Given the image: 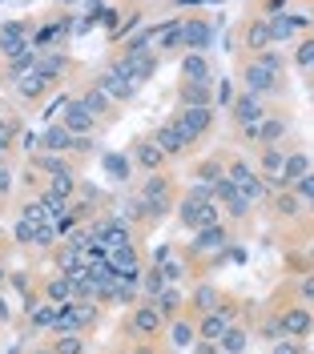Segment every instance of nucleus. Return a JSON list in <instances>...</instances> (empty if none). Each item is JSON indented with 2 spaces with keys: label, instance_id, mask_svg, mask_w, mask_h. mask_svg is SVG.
Here are the masks:
<instances>
[{
  "label": "nucleus",
  "instance_id": "obj_55",
  "mask_svg": "<svg viewBox=\"0 0 314 354\" xmlns=\"http://www.w3.org/2000/svg\"><path fill=\"white\" fill-rule=\"evenodd\" d=\"M8 141H12V125H8V121H0V153L8 149Z\"/></svg>",
  "mask_w": 314,
  "mask_h": 354
},
{
  "label": "nucleus",
  "instance_id": "obj_26",
  "mask_svg": "<svg viewBox=\"0 0 314 354\" xmlns=\"http://www.w3.org/2000/svg\"><path fill=\"white\" fill-rule=\"evenodd\" d=\"M266 24H270V37H274V41H290L294 28L306 24V17H278V12H270Z\"/></svg>",
  "mask_w": 314,
  "mask_h": 354
},
{
  "label": "nucleus",
  "instance_id": "obj_52",
  "mask_svg": "<svg viewBox=\"0 0 314 354\" xmlns=\"http://www.w3.org/2000/svg\"><path fill=\"white\" fill-rule=\"evenodd\" d=\"M181 270H185V266H181L178 258H165V266H161V274H165L169 282H178V278H181Z\"/></svg>",
  "mask_w": 314,
  "mask_h": 354
},
{
  "label": "nucleus",
  "instance_id": "obj_57",
  "mask_svg": "<svg viewBox=\"0 0 314 354\" xmlns=\"http://www.w3.org/2000/svg\"><path fill=\"white\" fill-rule=\"evenodd\" d=\"M274 354H298V346H294V338H282V342L274 346Z\"/></svg>",
  "mask_w": 314,
  "mask_h": 354
},
{
  "label": "nucleus",
  "instance_id": "obj_35",
  "mask_svg": "<svg viewBox=\"0 0 314 354\" xmlns=\"http://www.w3.org/2000/svg\"><path fill=\"white\" fill-rule=\"evenodd\" d=\"M105 254H109V266L117 270V274H121V270H133V266H137V250H133V242L121 245V250H105Z\"/></svg>",
  "mask_w": 314,
  "mask_h": 354
},
{
  "label": "nucleus",
  "instance_id": "obj_4",
  "mask_svg": "<svg viewBox=\"0 0 314 354\" xmlns=\"http://www.w3.org/2000/svg\"><path fill=\"white\" fill-rule=\"evenodd\" d=\"M242 81H246V93L266 97V93H278V81H282V77H278V73H270V68L254 57V61L246 65V73H242Z\"/></svg>",
  "mask_w": 314,
  "mask_h": 354
},
{
  "label": "nucleus",
  "instance_id": "obj_46",
  "mask_svg": "<svg viewBox=\"0 0 314 354\" xmlns=\"http://www.w3.org/2000/svg\"><path fill=\"white\" fill-rule=\"evenodd\" d=\"M198 177H202L205 185H218V181L225 177V169L218 165V161H205V165H198Z\"/></svg>",
  "mask_w": 314,
  "mask_h": 354
},
{
  "label": "nucleus",
  "instance_id": "obj_38",
  "mask_svg": "<svg viewBox=\"0 0 314 354\" xmlns=\"http://www.w3.org/2000/svg\"><path fill=\"white\" fill-rule=\"evenodd\" d=\"M73 189H77V177L73 174H57V177H48V194H57V198H73Z\"/></svg>",
  "mask_w": 314,
  "mask_h": 354
},
{
  "label": "nucleus",
  "instance_id": "obj_12",
  "mask_svg": "<svg viewBox=\"0 0 314 354\" xmlns=\"http://www.w3.org/2000/svg\"><path fill=\"white\" fill-rule=\"evenodd\" d=\"M93 121H97V117L89 113V105H85L81 97H77V101H68L65 113H61V125H65L73 137H89V133H93Z\"/></svg>",
  "mask_w": 314,
  "mask_h": 354
},
{
  "label": "nucleus",
  "instance_id": "obj_53",
  "mask_svg": "<svg viewBox=\"0 0 314 354\" xmlns=\"http://www.w3.org/2000/svg\"><path fill=\"white\" fill-rule=\"evenodd\" d=\"M298 294H302V302H311L314 306V274H306V278L298 282Z\"/></svg>",
  "mask_w": 314,
  "mask_h": 354
},
{
  "label": "nucleus",
  "instance_id": "obj_42",
  "mask_svg": "<svg viewBox=\"0 0 314 354\" xmlns=\"http://www.w3.org/2000/svg\"><path fill=\"white\" fill-rule=\"evenodd\" d=\"M141 286H145L149 298H157V294L165 290V274H161V266H154V270H145V274H141Z\"/></svg>",
  "mask_w": 314,
  "mask_h": 354
},
{
  "label": "nucleus",
  "instance_id": "obj_16",
  "mask_svg": "<svg viewBox=\"0 0 314 354\" xmlns=\"http://www.w3.org/2000/svg\"><path fill=\"white\" fill-rule=\"evenodd\" d=\"M154 141L161 145V153H165V157H178V153H185V149H190L185 133H181L178 125H174V121H165V125H161V129L154 133Z\"/></svg>",
  "mask_w": 314,
  "mask_h": 354
},
{
  "label": "nucleus",
  "instance_id": "obj_2",
  "mask_svg": "<svg viewBox=\"0 0 314 354\" xmlns=\"http://www.w3.org/2000/svg\"><path fill=\"white\" fill-rule=\"evenodd\" d=\"M306 174H311V157L306 153H290L286 161H282V174H270L266 185L270 189H294Z\"/></svg>",
  "mask_w": 314,
  "mask_h": 354
},
{
  "label": "nucleus",
  "instance_id": "obj_11",
  "mask_svg": "<svg viewBox=\"0 0 314 354\" xmlns=\"http://www.w3.org/2000/svg\"><path fill=\"white\" fill-rule=\"evenodd\" d=\"M181 44H185L190 53H205V48L214 44V28H210V21H202V17L181 21Z\"/></svg>",
  "mask_w": 314,
  "mask_h": 354
},
{
  "label": "nucleus",
  "instance_id": "obj_40",
  "mask_svg": "<svg viewBox=\"0 0 314 354\" xmlns=\"http://www.w3.org/2000/svg\"><path fill=\"white\" fill-rule=\"evenodd\" d=\"M298 194H294V189H278V198H274V209H278V214H282V218H294V214H298Z\"/></svg>",
  "mask_w": 314,
  "mask_h": 354
},
{
  "label": "nucleus",
  "instance_id": "obj_60",
  "mask_svg": "<svg viewBox=\"0 0 314 354\" xmlns=\"http://www.w3.org/2000/svg\"><path fill=\"white\" fill-rule=\"evenodd\" d=\"M311 205H314V201H311Z\"/></svg>",
  "mask_w": 314,
  "mask_h": 354
},
{
  "label": "nucleus",
  "instance_id": "obj_54",
  "mask_svg": "<svg viewBox=\"0 0 314 354\" xmlns=\"http://www.w3.org/2000/svg\"><path fill=\"white\" fill-rule=\"evenodd\" d=\"M218 101H222V105H234V88L225 85V81H218Z\"/></svg>",
  "mask_w": 314,
  "mask_h": 354
},
{
  "label": "nucleus",
  "instance_id": "obj_3",
  "mask_svg": "<svg viewBox=\"0 0 314 354\" xmlns=\"http://www.w3.org/2000/svg\"><path fill=\"white\" fill-rule=\"evenodd\" d=\"M181 225H190L194 234H198V230H210V225H218V201L185 198L181 201Z\"/></svg>",
  "mask_w": 314,
  "mask_h": 354
},
{
  "label": "nucleus",
  "instance_id": "obj_22",
  "mask_svg": "<svg viewBox=\"0 0 314 354\" xmlns=\"http://www.w3.org/2000/svg\"><path fill=\"white\" fill-rule=\"evenodd\" d=\"M77 266H89V250H81V245L65 242L61 250H57V270H61V274H73Z\"/></svg>",
  "mask_w": 314,
  "mask_h": 354
},
{
  "label": "nucleus",
  "instance_id": "obj_49",
  "mask_svg": "<svg viewBox=\"0 0 314 354\" xmlns=\"http://www.w3.org/2000/svg\"><path fill=\"white\" fill-rule=\"evenodd\" d=\"M302 68H314V41H302L298 44V57H294Z\"/></svg>",
  "mask_w": 314,
  "mask_h": 354
},
{
  "label": "nucleus",
  "instance_id": "obj_44",
  "mask_svg": "<svg viewBox=\"0 0 314 354\" xmlns=\"http://www.w3.org/2000/svg\"><path fill=\"white\" fill-rule=\"evenodd\" d=\"M282 161H286V157H282V149H274V145H266V149H262V169H266V177L270 174H282Z\"/></svg>",
  "mask_w": 314,
  "mask_h": 354
},
{
  "label": "nucleus",
  "instance_id": "obj_21",
  "mask_svg": "<svg viewBox=\"0 0 314 354\" xmlns=\"http://www.w3.org/2000/svg\"><path fill=\"white\" fill-rule=\"evenodd\" d=\"M270 44H274V37H270V24H266V17L250 21V24H246V48H250V53H266Z\"/></svg>",
  "mask_w": 314,
  "mask_h": 354
},
{
  "label": "nucleus",
  "instance_id": "obj_39",
  "mask_svg": "<svg viewBox=\"0 0 314 354\" xmlns=\"http://www.w3.org/2000/svg\"><path fill=\"white\" fill-rule=\"evenodd\" d=\"M57 314H61V306H57V302H41V306H33V326H48V330H53Z\"/></svg>",
  "mask_w": 314,
  "mask_h": 354
},
{
  "label": "nucleus",
  "instance_id": "obj_31",
  "mask_svg": "<svg viewBox=\"0 0 314 354\" xmlns=\"http://www.w3.org/2000/svg\"><path fill=\"white\" fill-rule=\"evenodd\" d=\"M137 161L154 174V169L165 165V153H161V145H157V141H141V145H137Z\"/></svg>",
  "mask_w": 314,
  "mask_h": 354
},
{
  "label": "nucleus",
  "instance_id": "obj_1",
  "mask_svg": "<svg viewBox=\"0 0 314 354\" xmlns=\"http://www.w3.org/2000/svg\"><path fill=\"white\" fill-rule=\"evenodd\" d=\"M141 201H145V209H149V221H157L165 209H169V201H174V189H169V177H149L145 181V189H141Z\"/></svg>",
  "mask_w": 314,
  "mask_h": 354
},
{
  "label": "nucleus",
  "instance_id": "obj_36",
  "mask_svg": "<svg viewBox=\"0 0 314 354\" xmlns=\"http://www.w3.org/2000/svg\"><path fill=\"white\" fill-rule=\"evenodd\" d=\"M37 169H41V174H48V177L73 174V169H68V161H65L61 153H41V157H37Z\"/></svg>",
  "mask_w": 314,
  "mask_h": 354
},
{
  "label": "nucleus",
  "instance_id": "obj_17",
  "mask_svg": "<svg viewBox=\"0 0 314 354\" xmlns=\"http://www.w3.org/2000/svg\"><path fill=\"white\" fill-rule=\"evenodd\" d=\"M181 109H214V85H181Z\"/></svg>",
  "mask_w": 314,
  "mask_h": 354
},
{
  "label": "nucleus",
  "instance_id": "obj_10",
  "mask_svg": "<svg viewBox=\"0 0 314 354\" xmlns=\"http://www.w3.org/2000/svg\"><path fill=\"white\" fill-rule=\"evenodd\" d=\"M234 326V306H222V310H210L202 314V322H198V338L205 342H222V334Z\"/></svg>",
  "mask_w": 314,
  "mask_h": 354
},
{
  "label": "nucleus",
  "instance_id": "obj_41",
  "mask_svg": "<svg viewBox=\"0 0 314 354\" xmlns=\"http://www.w3.org/2000/svg\"><path fill=\"white\" fill-rule=\"evenodd\" d=\"M105 174H109L113 181H125V177H129V157H121V153H105Z\"/></svg>",
  "mask_w": 314,
  "mask_h": 354
},
{
  "label": "nucleus",
  "instance_id": "obj_37",
  "mask_svg": "<svg viewBox=\"0 0 314 354\" xmlns=\"http://www.w3.org/2000/svg\"><path fill=\"white\" fill-rule=\"evenodd\" d=\"M154 37H157V28H141L137 37H129V44H125V57H141V53H149Z\"/></svg>",
  "mask_w": 314,
  "mask_h": 354
},
{
  "label": "nucleus",
  "instance_id": "obj_51",
  "mask_svg": "<svg viewBox=\"0 0 314 354\" xmlns=\"http://www.w3.org/2000/svg\"><path fill=\"white\" fill-rule=\"evenodd\" d=\"M258 61H262V65H266L270 73H278V77H282V57H278L274 48H266V53H258Z\"/></svg>",
  "mask_w": 314,
  "mask_h": 354
},
{
  "label": "nucleus",
  "instance_id": "obj_19",
  "mask_svg": "<svg viewBox=\"0 0 314 354\" xmlns=\"http://www.w3.org/2000/svg\"><path fill=\"white\" fill-rule=\"evenodd\" d=\"M282 133H286V121L282 117H266L262 125L246 129V137L250 141H262V145H274V141H282Z\"/></svg>",
  "mask_w": 314,
  "mask_h": 354
},
{
  "label": "nucleus",
  "instance_id": "obj_48",
  "mask_svg": "<svg viewBox=\"0 0 314 354\" xmlns=\"http://www.w3.org/2000/svg\"><path fill=\"white\" fill-rule=\"evenodd\" d=\"M17 242H28V245L37 242V225H33L28 218H21V221H17Z\"/></svg>",
  "mask_w": 314,
  "mask_h": 354
},
{
  "label": "nucleus",
  "instance_id": "obj_56",
  "mask_svg": "<svg viewBox=\"0 0 314 354\" xmlns=\"http://www.w3.org/2000/svg\"><path fill=\"white\" fill-rule=\"evenodd\" d=\"M65 97H57V101H48V109H45V117H57V113H65Z\"/></svg>",
  "mask_w": 314,
  "mask_h": 354
},
{
  "label": "nucleus",
  "instance_id": "obj_6",
  "mask_svg": "<svg viewBox=\"0 0 314 354\" xmlns=\"http://www.w3.org/2000/svg\"><path fill=\"white\" fill-rule=\"evenodd\" d=\"M225 177H230V181H234V185H238V189H242V194H246L250 201L266 198V181H262V177L254 174V169H250L246 161H234V165L225 169Z\"/></svg>",
  "mask_w": 314,
  "mask_h": 354
},
{
  "label": "nucleus",
  "instance_id": "obj_43",
  "mask_svg": "<svg viewBox=\"0 0 314 354\" xmlns=\"http://www.w3.org/2000/svg\"><path fill=\"white\" fill-rule=\"evenodd\" d=\"M169 334H174V346H194V342H198V326H190V322H181V318L174 322Z\"/></svg>",
  "mask_w": 314,
  "mask_h": 354
},
{
  "label": "nucleus",
  "instance_id": "obj_13",
  "mask_svg": "<svg viewBox=\"0 0 314 354\" xmlns=\"http://www.w3.org/2000/svg\"><path fill=\"white\" fill-rule=\"evenodd\" d=\"M24 48H28V24H24V21L0 24V57L8 61V57L24 53Z\"/></svg>",
  "mask_w": 314,
  "mask_h": 354
},
{
  "label": "nucleus",
  "instance_id": "obj_30",
  "mask_svg": "<svg viewBox=\"0 0 314 354\" xmlns=\"http://www.w3.org/2000/svg\"><path fill=\"white\" fill-rule=\"evenodd\" d=\"M181 302H185V298H181V290H178V286H165V290H161V294H157V298H154V306L161 310L165 318H178Z\"/></svg>",
  "mask_w": 314,
  "mask_h": 354
},
{
  "label": "nucleus",
  "instance_id": "obj_45",
  "mask_svg": "<svg viewBox=\"0 0 314 354\" xmlns=\"http://www.w3.org/2000/svg\"><path fill=\"white\" fill-rule=\"evenodd\" d=\"M194 306L202 310V314H210V310H218V290H214V286H202L198 294H194Z\"/></svg>",
  "mask_w": 314,
  "mask_h": 354
},
{
  "label": "nucleus",
  "instance_id": "obj_18",
  "mask_svg": "<svg viewBox=\"0 0 314 354\" xmlns=\"http://www.w3.org/2000/svg\"><path fill=\"white\" fill-rule=\"evenodd\" d=\"M41 149H45V153H68V149H73V133H68L61 121L48 125L45 137H41Z\"/></svg>",
  "mask_w": 314,
  "mask_h": 354
},
{
  "label": "nucleus",
  "instance_id": "obj_25",
  "mask_svg": "<svg viewBox=\"0 0 314 354\" xmlns=\"http://www.w3.org/2000/svg\"><path fill=\"white\" fill-rule=\"evenodd\" d=\"M48 85H53V81H48V77H41V73L33 68V73H24L21 81H17V93H21L24 101H37V97H45Z\"/></svg>",
  "mask_w": 314,
  "mask_h": 354
},
{
  "label": "nucleus",
  "instance_id": "obj_47",
  "mask_svg": "<svg viewBox=\"0 0 314 354\" xmlns=\"http://www.w3.org/2000/svg\"><path fill=\"white\" fill-rule=\"evenodd\" d=\"M24 218L33 221V225H45L48 214H45V205H41V201H28V205H24Z\"/></svg>",
  "mask_w": 314,
  "mask_h": 354
},
{
  "label": "nucleus",
  "instance_id": "obj_23",
  "mask_svg": "<svg viewBox=\"0 0 314 354\" xmlns=\"http://www.w3.org/2000/svg\"><path fill=\"white\" fill-rule=\"evenodd\" d=\"M225 242H230V234H225V225L218 221V225H210V230H198L194 250H198V254H214V250H222Z\"/></svg>",
  "mask_w": 314,
  "mask_h": 354
},
{
  "label": "nucleus",
  "instance_id": "obj_27",
  "mask_svg": "<svg viewBox=\"0 0 314 354\" xmlns=\"http://www.w3.org/2000/svg\"><path fill=\"white\" fill-rule=\"evenodd\" d=\"M81 101L89 105V113H93V117H105V113L113 109V97H109V93H105L101 85H97V81H93V85L85 88V93H81Z\"/></svg>",
  "mask_w": 314,
  "mask_h": 354
},
{
  "label": "nucleus",
  "instance_id": "obj_8",
  "mask_svg": "<svg viewBox=\"0 0 314 354\" xmlns=\"http://www.w3.org/2000/svg\"><path fill=\"white\" fill-rule=\"evenodd\" d=\"M113 68H121L129 81L145 85V81H149V77L157 73V57H154V53H141V57H125V53H121V57L113 61Z\"/></svg>",
  "mask_w": 314,
  "mask_h": 354
},
{
  "label": "nucleus",
  "instance_id": "obj_50",
  "mask_svg": "<svg viewBox=\"0 0 314 354\" xmlns=\"http://www.w3.org/2000/svg\"><path fill=\"white\" fill-rule=\"evenodd\" d=\"M294 194H298V198L302 201H314V169L306 177H302V181H298V185H294Z\"/></svg>",
  "mask_w": 314,
  "mask_h": 354
},
{
  "label": "nucleus",
  "instance_id": "obj_24",
  "mask_svg": "<svg viewBox=\"0 0 314 354\" xmlns=\"http://www.w3.org/2000/svg\"><path fill=\"white\" fill-rule=\"evenodd\" d=\"M65 68H68V57H65V53H57V48H53V53H37V73H41V77L57 81Z\"/></svg>",
  "mask_w": 314,
  "mask_h": 354
},
{
  "label": "nucleus",
  "instance_id": "obj_33",
  "mask_svg": "<svg viewBox=\"0 0 314 354\" xmlns=\"http://www.w3.org/2000/svg\"><path fill=\"white\" fill-rule=\"evenodd\" d=\"M37 201L45 205V214H48V221H53V225H57L61 218H68V201H65V198H57V194H48V189H45Z\"/></svg>",
  "mask_w": 314,
  "mask_h": 354
},
{
  "label": "nucleus",
  "instance_id": "obj_5",
  "mask_svg": "<svg viewBox=\"0 0 314 354\" xmlns=\"http://www.w3.org/2000/svg\"><path fill=\"white\" fill-rule=\"evenodd\" d=\"M234 121L242 125V129H254V125H262L266 121V105H262V97H254V93H242V97H234Z\"/></svg>",
  "mask_w": 314,
  "mask_h": 354
},
{
  "label": "nucleus",
  "instance_id": "obj_29",
  "mask_svg": "<svg viewBox=\"0 0 314 354\" xmlns=\"http://www.w3.org/2000/svg\"><path fill=\"white\" fill-rule=\"evenodd\" d=\"M33 68H37V48H33V44H28L24 53H17V57H8V77H12V81H21L24 73H33Z\"/></svg>",
  "mask_w": 314,
  "mask_h": 354
},
{
  "label": "nucleus",
  "instance_id": "obj_28",
  "mask_svg": "<svg viewBox=\"0 0 314 354\" xmlns=\"http://www.w3.org/2000/svg\"><path fill=\"white\" fill-rule=\"evenodd\" d=\"M45 298L48 302H57V306H61V302H73V282H68V274H53V278H48L45 282Z\"/></svg>",
  "mask_w": 314,
  "mask_h": 354
},
{
  "label": "nucleus",
  "instance_id": "obj_34",
  "mask_svg": "<svg viewBox=\"0 0 314 354\" xmlns=\"http://www.w3.org/2000/svg\"><path fill=\"white\" fill-rule=\"evenodd\" d=\"M246 342H250V334L242 330V326H230V330L222 334V342H218V346H222L225 354H242V351H246Z\"/></svg>",
  "mask_w": 314,
  "mask_h": 354
},
{
  "label": "nucleus",
  "instance_id": "obj_20",
  "mask_svg": "<svg viewBox=\"0 0 314 354\" xmlns=\"http://www.w3.org/2000/svg\"><path fill=\"white\" fill-rule=\"evenodd\" d=\"M161 318H165V314H161L154 302H149V306H137V310H133V330H137V334H149V338H154V334L161 330Z\"/></svg>",
  "mask_w": 314,
  "mask_h": 354
},
{
  "label": "nucleus",
  "instance_id": "obj_15",
  "mask_svg": "<svg viewBox=\"0 0 314 354\" xmlns=\"http://www.w3.org/2000/svg\"><path fill=\"white\" fill-rule=\"evenodd\" d=\"M278 322H282V334L286 338H306V334L314 330V314L306 306H290L278 314Z\"/></svg>",
  "mask_w": 314,
  "mask_h": 354
},
{
  "label": "nucleus",
  "instance_id": "obj_59",
  "mask_svg": "<svg viewBox=\"0 0 314 354\" xmlns=\"http://www.w3.org/2000/svg\"><path fill=\"white\" fill-rule=\"evenodd\" d=\"M37 354H53V351H37Z\"/></svg>",
  "mask_w": 314,
  "mask_h": 354
},
{
  "label": "nucleus",
  "instance_id": "obj_9",
  "mask_svg": "<svg viewBox=\"0 0 314 354\" xmlns=\"http://www.w3.org/2000/svg\"><path fill=\"white\" fill-rule=\"evenodd\" d=\"M97 85L105 88V93H109L113 101H133L137 97V81H129V77H125V73H121V68H105V73H101V77H97Z\"/></svg>",
  "mask_w": 314,
  "mask_h": 354
},
{
  "label": "nucleus",
  "instance_id": "obj_7",
  "mask_svg": "<svg viewBox=\"0 0 314 354\" xmlns=\"http://www.w3.org/2000/svg\"><path fill=\"white\" fill-rule=\"evenodd\" d=\"M174 125H178V129L185 133V141L194 145L202 133H210V125H214V109H181L178 117H174Z\"/></svg>",
  "mask_w": 314,
  "mask_h": 354
},
{
  "label": "nucleus",
  "instance_id": "obj_32",
  "mask_svg": "<svg viewBox=\"0 0 314 354\" xmlns=\"http://www.w3.org/2000/svg\"><path fill=\"white\" fill-rule=\"evenodd\" d=\"M48 351L53 354H85V338L81 334H57Z\"/></svg>",
  "mask_w": 314,
  "mask_h": 354
},
{
  "label": "nucleus",
  "instance_id": "obj_58",
  "mask_svg": "<svg viewBox=\"0 0 314 354\" xmlns=\"http://www.w3.org/2000/svg\"><path fill=\"white\" fill-rule=\"evenodd\" d=\"M214 354H225V351H222V346H218V351H214Z\"/></svg>",
  "mask_w": 314,
  "mask_h": 354
},
{
  "label": "nucleus",
  "instance_id": "obj_14",
  "mask_svg": "<svg viewBox=\"0 0 314 354\" xmlns=\"http://www.w3.org/2000/svg\"><path fill=\"white\" fill-rule=\"evenodd\" d=\"M181 85H214V73L205 53H185L181 57Z\"/></svg>",
  "mask_w": 314,
  "mask_h": 354
}]
</instances>
